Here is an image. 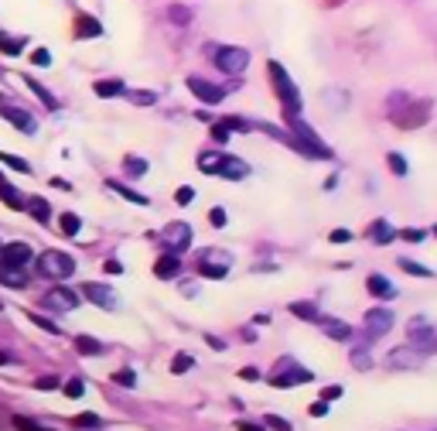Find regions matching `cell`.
Here are the masks:
<instances>
[{"mask_svg": "<svg viewBox=\"0 0 437 431\" xmlns=\"http://www.w3.org/2000/svg\"><path fill=\"white\" fill-rule=\"evenodd\" d=\"M215 65H219L226 76H243L246 65H250V52L239 48V45H222V48L215 52Z\"/></svg>", "mask_w": 437, "mask_h": 431, "instance_id": "5", "label": "cell"}, {"mask_svg": "<svg viewBox=\"0 0 437 431\" xmlns=\"http://www.w3.org/2000/svg\"><path fill=\"white\" fill-rule=\"evenodd\" d=\"M25 82H27V89H31V93H34V96H38V100H41V103H45L48 110H58V107H62V103H58V100H55L52 93H48V89H45V86H41L38 79H31V76H27Z\"/></svg>", "mask_w": 437, "mask_h": 431, "instance_id": "26", "label": "cell"}, {"mask_svg": "<svg viewBox=\"0 0 437 431\" xmlns=\"http://www.w3.org/2000/svg\"><path fill=\"white\" fill-rule=\"evenodd\" d=\"M400 267L407 270V274H413V277H431V274H434V270L420 267V264H413V260H400Z\"/></svg>", "mask_w": 437, "mask_h": 431, "instance_id": "38", "label": "cell"}, {"mask_svg": "<svg viewBox=\"0 0 437 431\" xmlns=\"http://www.w3.org/2000/svg\"><path fill=\"white\" fill-rule=\"evenodd\" d=\"M0 199H4V206H7V209H18V213H21V209H27L25 195L14 189L11 182H4V178H0Z\"/></svg>", "mask_w": 437, "mask_h": 431, "instance_id": "19", "label": "cell"}, {"mask_svg": "<svg viewBox=\"0 0 437 431\" xmlns=\"http://www.w3.org/2000/svg\"><path fill=\"white\" fill-rule=\"evenodd\" d=\"M0 117L11 124V127H18L21 134H34L38 131V124H34V117L27 113V110H21V107H14V103H7L4 96H0Z\"/></svg>", "mask_w": 437, "mask_h": 431, "instance_id": "6", "label": "cell"}, {"mask_svg": "<svg viewBox=\"0 0 437 431\" xmlns=\"http://www.w3.org/2000/svg\"><path fill=\"white\" fill-rule=\"evenodd\" d=\"M321 325H325L328 339H338V343L352 336V325H349V322H335V319H325V315H321Z\"/></svg>", "mask_w": 437, "mask_h": 431, "instance_id": "25", "label": "cell"}, {"mask_svg": "<svg viewBox=\"0 0 437 431\" xmlns=\"http://www.w3.org/2000/svg\"><path fill=\"white\" fill-rule=\"evenodd\" d=\"M103 270L106 274H123V264H120V260H106Z\"/></svg>", "mask_w": 437, "mask_h": 431, "instance_id": "55", "label": "cell"}, {"mask_svg": "<svg viewBox=\"0 0 437 431\" xmlns=\"http://www.w3.org/2000/svg\"><path fill=\"white\" fill-rule=\"evenodd\" d=\"M386 161H389V168H393V171H396V175H407V161H403V158H400V154H389V158H386Z\"/></svg>", "mask_w": 437, "mask_h": 431, "instance_id": "49", "label": "cell"}, {"mask_svg": "<svg viewBox=\"0 0 437 431\" xmlns=\"http://www.w3.org/2000/svg\"><path fill=\"white\" fill-rule=\"evenodd\" d=\"M41 305H45V308H55V312H72L79 305V295L72 288H52V291H45Z\"/></svg>", "mask_w": 437, "mask_h": 431, "instance_id": "8", "label": "cell"}, {"mask_svg": "<svg viewBox=\"0 0 437 431\" xmlns=\"http://www.w3.org/2000/svg\"><path fill=\"white\" fill-rule=\"evenodd\" d=\"M113 380H116V383H123V387H133V383H137L133 370H116V373H113Z\"/></svg>", "mask_w": 437, "mask_h": 431, "instance_id": "44", "label": "cell"}, {"mask_svg": "<svg viewBox=\"0 0 437 431\" xmlns=\"http://www.w3.org/2000/svg\"><path fill=\"white\" fill-rule=\"evenodd\" d=\"M0 284H7V288H27L21 267H7V264H0Z\"/></svg>", "mask_w": 437, "mask_h": 431, "instance_id": "24", "label": "cell"}, {"mask_svg": "<svg viewBox=\"0 0 437 431\" xmlns=\"http://www.w3.org/2000/svg\"><path fill=\"white\" fill-rule=\"evenodd\" d=\"M365 288L372 291L376 298H396V288L386 281L383 274H369V281H365Z\"/></svg>", "mask_w": 437, "mask_h": 431, "instance_id": "21", "label": "cell"}, {"mask_svg": "<svg viewBox=\"0 0 437 431\" xmlns=\"http://www.w3.org/2000/svg\"><path fill=\"white\" fill-rule=\"evenodd\" d=\"M72 425H76V428H86V431H100L103 418H100V414H79V418H72Z\"/></svg>", "mask_w": 437, "mask_h": 431, "instance_id": "34", "label": "cell"}, {"mask_svg": "<svg viewBox=\"0 0 437 431\" xmlns=\"http://www.w3.org/2000/svg\"><path fill=\"white\" fill-rule=\"evenodd\" d=\"M389 363H393V370H413V366H420V350L417 346H400V350L389 352Z\"/></svg>", "mask_w": 437, "mask_h": 431, "instance_id": "14", "label": "cell"}, {"mask_svg": "<svg viewBox=\"0 0 437 431\" xmlns=\"http://www.w3.org/2000/svg\"><path fill=\"white\" fill-rule=\"evenodd\" d=\"M281 366L283 370L274 377V387H294V383H308V380L314 377L311 370H297V363H287V359H283Z\"/></svg>", "mask_w": 437, "mask_h": 431, "instance_id": "12", "label": "cell"}, {"mask_svg": "<svg viewBox=\"0 0 437 431\" xmlns=\"http://www.w3.org/2000/svg\"><path fill=\"white\" fill-rule=\"evenodd\" d=\"M27 213L34 216L38 223H48V219H52V209H48L45 199H27Z\"/></svg>", "mask_w": 437, "mask_h": 431, "instance_id": "31", "label": "cell"}, {"mask_svg": "<svg viewBox=\"0 0 437 431\" xmlns=\"http://www.w3.org/2000/svg\"><path fill=\"white\" fill-rule=\"evenodd\" d=\"M168 18H171V25H188V21H191V11H188L184 4H171V7H168Z\"/></svg>", "mask_w": 437, "mask_h": 431, "instance_id": "33", "label": "cell"}, {"mask_svg": "<svg viewBox=\"0 0 437 431\" xmlns=\"http://www.w3.org/2000/svg\"><path fill=\"white\" fill-rule=\"evenodd\" d=\"M287 127L294 131V137H290V147H297L301 154H308V158H325V161H328V158L335 154L332 147H328L321 137L314 134V131H311V127L304 124V120H301V117H297V113H287Z\"/></svg>", "mask_w": 437, "mask_h": 431, "instance_id": "1", "label": "cell"}, {"mask_svg": "<svg viewBox=\"0 0 437 431\" xmlns=\"http://www.w3.org/2000/svg\"><path fill=\"white\" fill-rule=\"evenodd\" d=\"M206 339H208V346H212V350H219V352L226 350V343H222L219 336H206Z\"/></svg>", "mask_w": 437, "mask_h": 431, "instance_id": "58", "label": "cell"}, {"mask_svg": "<svg viewBox=\"0 0 437 431\" xmlns=\"http://www.w3.org/2000/svg\"><path fill=\"white\" fill-rule=\"evenodd\" d=\"M369 237H372L376 243H389L393 237H400V230H393V226H389L386 219H376V223L369 226Z\"/></svg>", "mask_w": 437, "mask_h": 431, "instance_id": "23", "label": "cell"}, {"mask_svg": "<svg viewBox=\"0 0 437 431\" xmlns=\"http://www.w3.org/2000/svg\"><path fill=\"white\" fill-rule=\"evenodd\" d=\"M161 240L168 243L171 250H188L191 246V226L188 223H171V226H164Z\"/></svg>", "mask_w": 437, "mask_h": 431, "instance_id": "9", "label": "cell"}, {"mask_svg": "<svg viewBox=\"0 0 437 431\" xmlns=\"http://www.w3.org/2000/svg\"><path fill=\"white\" fill-rule=\"evenodd\" d=\"M0 164H7V168H18V171H31V164L25 161V158H18V154H4V151H0Z\"/></svg>", "mask_w": 437, "mask_h": 431, "instance_id": "35", "label": "cell"}, {"mask_svg": "<svg viewBox=\"0 0 437 431\" xmlns=\"http://www.w3.org/2000/svg\"><path fill=\"white\" fill-rule=\"evenodd\" d=\"M58 226H62V237H79L82 219H79L76 213H62V216H58Z\"/></svg>", "mask_w": 437, "mask_h": 431, "instance_id": "29", "label": "cell"}, {"mask_svg": "<svg viewBox=\"0 0 437 431\" xmlns=\"http://www.w3.org/2000/svg\"><path fill=\"white\" fill-rule=\"evenodd\" d=\"M400 237H403V240H410V243H420L424 240V237H427V230H400Z\"/></svg>", "mask_w": 437, "mask_h": 431, "instance_id": "45", "label": "cell"}, {"mask_svg": "<svg viewBox=\"0 0 437 431\" xmlns=\"http://www.w3.org/2000/svg\"><path fill=\"white\" fill-rule=\"evenodd\" d=\"M188 89H191V93H195L206 107H215V103H222V100H226V89H222V86L199 79V76H191V79H188Z\"/></svg>", "mask_w": 437, "mask_h": 431, "instance_id": "7", "label": "cell"}, {"mask_svg": "<svg viewBox=\"0 0 437 431\" xmlns=\"http://www.w3.org/2000/svg\"><path fill=\"white\" fill-rule=\"evenodd\" d=\"M328 240H332V243H349V240H352V233H349V230H335Z\"/></svg>", "mask_w": 437, "mask_h": 431, "instance_id": "52", "label": "cell"}, {"mask_svg": "<svg viewBox=\"0 0 437 431\" xmlns=\"http://www.w3.org/2000/svg\"><path fill=\"white\" fill-rule=\"evenodd\" d=\"M4 363H11V356H7V352H0V366H4Z\"/></svg>", "mask_w": 437, "mask_h": 431, "instance_id": "60", "label": "cell"}, {"mask_svg": "<svg viewBox=\"0 0 437 431\" xmlns=\"http://www.w3.org/2000/svg\"><path fill=\"white\" fill-rule=\"evenodd\" d=\"M389 110H393V124L403 127V131H413L420 124H427V113H431V103H420V100H410V96H389Z\"/></svg>", "mask_w": 437, "mask_h": 431, "instance_id": "2", "label": "cell"}, {"mask_svg": "<svg viewBox=\"0 0 437 431\" xmlns=\"http://www.w3.org/2000/svg\"><path fill=\"white\" fill-rule=\"evenodd\" d=\"M239 377H243V380H260V370H253V366H246V370H239Z\"/></svg>", "mask_w": 437, "mask_h": 431, "instance_id": "59", "label": "cell"}, {"mask_svg": "<svg viewBox=\"0 0 437 431\" xmlns=\"http://www.w3.org/2000/svg\"><path fill=\"white\" fill-rule=\"evenodd\" d=\"M311 414H314V418L328 414V401H318V404H311Z\"/></svg>", "mask_w": 437, "mask_h": 431, "instance_id": "56", "label": "cell"}, {"mask_svg": "<svg viewBox=\"0 0 437 431\" xmlns=\"http://www.w3.org/2000/svg\"><path fill=\"white\" fill-rule=\"evenodd\" d=\"M191 363H195V359H191L188 352H178V356L171 359V370H175V373H188V370H191Z\"/></svg>", "mask_w": 437, "mask_h": 431, "instance_id": "37", "label": "cell"}, {"mask_svg": "<svg viewBox=\"0 0 437 431\" xmlns=\"http://www.w3.org/2000/svg\"><path fill=\"white\" fill-rule=\"evenodd\" d=\"M175 199H178V206H188V202L195 199V189H191V185H181V189H178V195H175Z\"/></svg>", "mask_w": 437, "mask_h": 431, "instance_id": "48", "label": "cell"}, {"mask_svg": "<svg viewBox=\"0 0 437 431\" xmlns=\"http://www.w3.org/2000/svg\"><path fill=\"white\" fill-rule=\"evenodd\" d=\"M154 274H157V277H164V281L178 277V274H181V257L175 253V250H171V253H164V257H157Z\"/></svg>", "mask_w": 437, "mask_h": 431, "instance_id": "17", "label": "cell"}, {"mask_svg": "<svg viewBox=\"0 0 437 431\" xmlns=\"http://www.w3.org/2000/svg\"><path fill=\"white\" fill-rule=\"evenodd\" d=\"M352 366H356V370H369V366H372L369 350H352Z\"/></svg>", "mask_w": 437, "mask_h": 431, "instance_id": "36", "label": "cell"}, {"mask_svg": "<svg viewBox=\"0 0 437 431\" xmlns=\"http://www.w3.org/2000/svg\"><path fill=\"white\" fill-rule=\"evenodd\" d=\"M27 319H31V322H34V325H41V329H45V332H58V325H55V322H48V319H41V315H38V312H31V315H27Z\"/></svg>", "mask_w": 437, "mask_h": 431, "instance_id": "46", "label": "cell"}, {"mask_svg": "<svg viewBox=\"0 0 437 431\" xmlns=\"http://www.w3.org/2000/svg\"><path fill=\"white\" fill-rule=\"evenodd\" d=\"M267 72H270V82H274V89H277V96H281L283 110L297 113V110H301V96H297V86H294V79L283 72V65H281V62H267Z\"/></svg>", "mask_w": 437, "mask_h": 431, "instance_id": "3", "label": "cell"}, {"mask_svg": "<svg viewBox=\"0 0 437 431\" xmlns=\"http://www.w3.org/2000/svg\"><path fill=\"white\" fill-rule=\"evenodd\" d=\"M222 151H202L199 154V168L206 171V175H219V168H222Z\"/></svg>", "mask_w": 437, "mask_h": 431, "instance_id": "22", "label": "cell"}, {"mask_svg": "<svg viewBox=\"0 0 437 431\" xmlns=\"http://www.w3.org/2000/svg\"><path fill=\"white\" fill-rule=\"evenodd\" d=\"M212 226H226V209H212Z\"/></svg>", "mask_w": 437, "mask_h": 431, "instance_id": "53", "label": "cell"}, {"mask_svg": "<svg viewBox=\"0 0 437 431\" xmlns=\"http://www.w3.org/2000/svg\"><path fill=\"white\" fill-rule=\"evenodd\" d=\"M38 387H41V390H52V387H58V380H55V377H41V380H38Z\"/></svg>", "mask_w": 437, "mask_h": 431, "instance_id": "57", "label": "cell"}, {"mask_svg": "<svg viewBox=\"0 0 437 431\" xmlns=\"http://www.w3.org/2000/svg\"><path fill=\"white\" fill-rule=\"evenodd\" d=\"M290 312H294L297 319H304V322H321L318 305H311V301H294V305H290Z\"/></svg>", "mask_w": 437, "mask_h": 431, "instance_id": "27", "label": "cell"}, {"mask_svg": "<svg viewBox=\"0 0 437 431\" xmlns=\"http://www.w3.org/2000/svg\"><path fill=\"white\" fill-rule=\"evenodd\" d=\"M236 428L239 431H267L263 425H257V421H236Z\"/></svg>", "mask_w": 437, "mask_h": 431, "instance_id": "54", "label": "cell"}, {"mask_svg": "<svg viewBox=\"0 0 437 431\" xmlns=\"http://www.w3.org/2000/svg\"><path fill=\"white\" fill-rule=\"evenodd\" d=\"M127 96L130 103H137V107H154L157 103V93H151V89H130Z\"/></svg>", "mask_w": 437, "mask_h": 431, "instance_id": "32", "label": "cell"}, {"mask_svg": "<svg viewBox=\"0 0 437 431\" xmlns=\"http://www.w3.org/2000/svg\"><path fill=\"white\" fill-rule=\"evenodd\" d=\"M72 31H76L79 41H89V38H100V34H103L100 21H96V18H89V14H79V18H76V27H72Z\"/></svg>", "mask_w": 437, "mask_h": 431, "instance_id": "18", "label": "cell"}, {"mask_svg": "<svg viewBox=\"0 0 437 431\" xmlns=\"http://www.w3.org/2000/svg\"><path fill=\"white\" fill-rule=\"evenodd\" d=\"M38 270H41L45 277H52V281H65V277L76 270V260H72L69 253H62V250H45V253L38 257Z\"/></svg>", "mask_w": 437, "mask_h": 431, "instance_id": "4", "label": "cell"}, {"mask_svg": "<svg viewBox=\"0 0 437 431\" xmlns=\"http://www.w3.org/2000/svg\"><path fill=\"white\" fill-rule=\"evenodd\" d=\"M62 390H65V397H82V390H86V387H82V380H69Z\"/></svg>", "mask_w": 437, "mask_h": 431, "instance_id": "42", "label": "cell"}, {"mask_svg": "<svg viewBox=\"0 0 437 431\" xmlns=\"http://www.w3.org/2000/svg\"><path fill=\"white\" fill-rule=\"evenodd\" d=\"M407 339H410V346H427V350H434V329H431V322H424V319H413L410 325H407Z\"/></svg>", "mask_w": 437, "mask_h": 431, "instance_id": "11", "label": "cell"}, {"mask_svg": "<svg viewBox=\"0 0 437 431\" xmlns=\"http://www.w3.org/2000/svg\"><path fill=\"white\" fill-rule=\"evenodd\" d=\"M31 62L45 69V65H52V52H48V48H34V52H31Z\"/></svg>", "mask_w": 437, "mask_h": 431, "instance_id": "39", "label": "cell"}, {"mask_svg": "<svg viewBox=\"0 0 437 431\" xmlns=\"http://www.w3.org/2000/svg\"><path fill=\"white\" fill-rule=\"evenodd\" d=\"M86 298L89 301H96L100 308H106V312H116V295H113V288H106V284H86Z\"/></svg>", "mask_w": 437, "mask_h": 431, "instance_id": "15", "label": "cell"}, {"mask_svg": "<svg viewBox=\"0 0 437 431\" xmlns=\"http://www.w3.org/2000/svg\"><path fill=\"white\" fill-rule=\"evenodd\" d=\"M127 171H133V175H147V161H140V158H127Z\"/></svg>", "mask_w": 437, "mask_h": 431, "instance_id": "43", "label": "cell"}, {"mask_svg": "<svg viewBox=\"0 0 437 431\" xmlns=\"http://www.w3.org/2000/svg\"><path fill=\"white\" fill-rule=\"evenodd\" d=\"M31 257L34 253H31L27 243H7V246H0V264H7V267H25Z\"/></svg>", "mask_w": 437, "mask_h": 431, "instance_id": "10", "label": "cell"}, {"mask_svg": "<svg viewBox=\"0 0 437 431\" xmlns=\"http://www.w3.org/2000/svg\"><path fill=\"white\" fill-rule=\"evenodd\" d=\"M434 233H437V226H434Z\"/></svg>", "mask_w": 437, "mask_h": 431, "instance_id": "62", "label": "cell"}, {"mask_svg": "<svg viewBox=\"0 0 437 431\" xmlns=\"http://www.w3.org/2000/svg\"><path fill=\"white\" fill-rule=\"evenodd\" d=\"M202 274H206V277H226V264H208V260H202Z\"/></svg>", "mask_w": 437, "mask_h": 431, "instance_id": "40", "label": "cell"}, {"mask_svg": "<svg viewBox=\"0 0 437 431\" xmlns=\"http://www.w3.org/2000/svg\"><path fill=\"white\" fill-rule=\"evenodd\" d=\"M106 185H109V189H113V192H120V195H123V199H130V202H133V206H147V199H144V195H140V192L127 189V185H123V182H116V178H109V182H106Z\"/></svg>", "mask_w": 437, "mask_h": 431, "instance_id": "28", "label": "cell"}, {"mask_svg": "<svg viewBox=\"0 0 437 431\" xmlns=\"http://www.w3.org/2000/svg\"><path fill=\"white\" fill-rule=\"evenodd\" d=\"M246 175H250V164L243 161V158H232V154H226V158H222L219 178H229V182H243Z\"/></svg>", "mask_w": 437, "mask_h": 431, "instance_id": "16", "label": "cell"}, {"mask_svg": "<svg viewBox=\"0 0 437 431\" xmlns=\"http://www.w3.org/2000/svg\"><path fill=\"white\" fill-rule=\"evenodd\" d=\"M389 329H393V312H386V308H369V312H365V332L383 336Z\"/></svg>", "mask_w": 437, "mask_h": 431, "instance_id": "13", "label": "cell"}, {"mask_svg": "<svg viewBox=\"0 0 437 431\" xmlns=\"http://www.w3.org/2000/svg\"><path fill=\"white\" fill-rule=\"evenodd\" d=\"M96 96H103V100H113V96H127V86H123V79H100L96 86Z\"/></svg>", "mask_w": 437, "mask_h": 431, "instance_id": "20", "label": "cell"}, {"mask_svg": "<svg viewBox=\"0 0 437 431\" xmlns=\"http://www.w3.org/2000/svg\"><path fill=\"white\" fill-rule=\"evenodd\" d=\"M263 421H267V425H270V428H274V431H290V425H287L283 418H277V414H267Z\"/></svg>", "mask_w": 437, "mask_h": 431, "instance_id": "47", "label": "cell"}, {"mask_svg": "<svg viewBox=\"0 0 437 431\" xmlns=\"http://www.w3.org/2000/svg\"><path fill=\"white\" fill-rule=\"evenodd\" d=\"M229 127H226V120H222V124H212V137H215V140H219V144H226V140H229Z\"/></svg>", "mask_w": 437, "mask_h": 431, "instance_id": "41", "label": "cell"}, {"mask_svg": "<svg viewBox=\"0 0 437 431\" xmlns=\"http://www.w3.org/2000/svg\"><path fill=\"white\" fill-rule=\"evenodd\" d=\"M41 431H52V428H41Z\"/></svg>", "mask_w": 437, "mask_h": 431, "instance_id": "61", "label": "cell"}, {"mask_svg": "<svg viewBox=\"0 0 437 431\" xmlns=\"http://www.w3.org/2000/svg\"><path fill=\"white\" fill-rule=\"evenodd\" d=\"M342 394H345L342 387H325V390H321V401H328V404H332V401H338Z\"/></svg>", "mask_w": 437, "mask_h": 431, "instance_id": "50", "label": "cell"}, {"mask_svg": "<svg viewBox=\"0 0 437 431\" xmlns=\"http://www.w3.org/2000/svg\"><path fill=\"white\" fill-rule=\"evenodd\" d=\"M14 428H18V431H41V428H38V425H31L27 418H21V414L14 418Z\"/></svg>", "mask_w": 437, "mask_h": 431, "instance_id": "51", "label": "cell"}, {"mask_svg": "<svg viewBox=\"0 0 437 431\" xmlns=\"http://www.w3.org/2000/svg\"><path fill=\"white\" fill-rule=\"evenodd\" d=\"M76 350L82 352V356H100V352H103V343H100V339H93V336H79Z\"/></svg>", "mask_w": 437, "mask_h": 431, "instance_id": "30", "label": "cell"}]
</instances>
